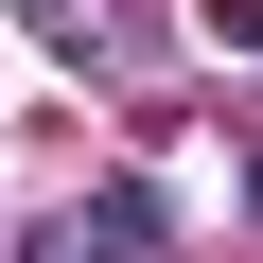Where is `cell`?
<instances>
[{
    "mask_svg": "<svg viewBox=\"0 0 263 263\" xmlns=\"http://www.w3.org/2000/svg\"><path fill=\"white\" fill-rule=\"evenodd\" d=\"M35 263H158V211H141V193H105V211H70Z\"/></svg>",
    "mask_w": 263,
    "mask_h": 263,
    "instance_id": "obj_1",
    "label": "cell"
}]
</instances>
